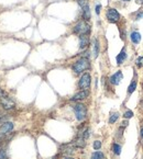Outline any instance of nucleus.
Wrapping results in <instances>:
<instances>
[{
	"mask_svg": "<svg viewBox=\"0 0 143 159\" xmlns=\"http://www.w3.org/2000/svg\"><path fill=\"white\" fill-rule=\"evenodd\" d=\"M89 67H90L89 59H88V58H85V57H82L80 59L77 60L72 68H73V71L78 75V74H82L83 71L89 69Z\"/></svg>",
	"mask_w": 143,
	"mask_h": 159,
	"instance_id": "obj_1",
	"label": "nucleus"
},
{
	"mask_svg": "<svg viewBox=\"0 0 143 159\" xmlns=\"http://www.w3.org/2000/svg\"><path fill=\"white\" fill-rule=\"evenodd\" d=\"M73 32L77 35H88L90 33V25L86 21H79L73 28Z\"/></svg>",
	"mask_w": 143,
	"mask_h": 159,
	"instance_id": "obj_2",
	"label": "nucleus"
},
{
	"mask_svg": "<svg viewBox=\"0 0 143 159\" xmlns=\"http://www.w3.org/2000/svg\"><path fill=\"white\" fill-rule=\"evenodd\" d=\"M74 112L77 120L83 121V120H85L86 115H87V109H86L85 105L82 104V103H77V104L74 105Z\"/></svg>",
	"mask_w": 143,
	"mask_h": 159,
	"instance_id": "obj_3",
	"label": "nucleus"
},
{
	"mask_svg": "<svg viewBox=\"0 0 143 159\" xmlns=\"http://www.w3.org/2000/svg\"><path fill=\"white\" fill-rule=\"evenodd\" d=\"M106 18L110 23H117L120 20V14L119 12L114 8H110L107 10L106 13Z\"/></svg>",
	"mask_w": 143,
	"mask_h": 159,
	"instance_id": "obj_4",
	"label": "nucleus"
},
{
	"mask_svg": "<svg viewBox=\"0 0 143 159\" xmlns=\"http://www.w3.org/2000/svg\"><path fill=\"white\" fill-rule=\"evenodd\" d=\"M90 82H91L90 75L88 73H86L80 77L79 82H78V87H79L82 90H87V89L90 87Z\"/></svg>",
	"mask_w": 143,
	"mask_h": 159,
	"instance_id": "obj_5",
	"label": "nucleus"
},
{
	"mask_svg": "<svg viewBox=\"0 0 143 159\" xmlns=\"http://www.w3.org/2000/svg\"><path fill=\"white\" fill-rule=\"evenodd\" d=\"M14 125L12 122H5L0 125V138L5 137L6 135H8L11 131L14 130Z\"/></svg>",
	"mask_w": 143,
	"mask_h": 159,
	"instance_id": "obj_6",
	"label": "nucleus"
},
{
	"mask_svg": "<svg viewBox=\"0 0 143 159\" xmlns=\"http://www.w3.org/2000/svg\"><path fill=\"white\" fill-rule=\"evenodd\" d=\"M0 105L2 107L3 110L9 111V110H12L14 107H16V103H14V102L12 101L10 98L3 96L2 98H0Z\"/></svg>",
	"mask_w": 143,
	"mask_h": 159,
	"instance_id": "obj_7",
	"label": "nucleus"
},
{
	"mask_svg": "<svg viewBox=\"0 0 143 159\" xmlns=\"http://www.w3.org/2000/svg\"><path fill=\"white\" fill-rule=\"evenodd\" d=\"M122 78H123V75H122L121 71H117L116 74H114V75L109 78V81H110V84L112 85H119L120 81L122 80Z\"/></svg>",
	"mask_w": 143,
	"mask_h": 159,
	"instance_id": "obj_8",
	"label": "nucleus"
},
{
	"mask_svg": "<svg viewBox=\"0 0 143 159\" xmlns=\"http://www.w3.org/2000/svg\"><path fill=\"white\" fill-rule=\"evenodd\" d=\"M88 96H89V92H88L87 90H82V91L77 92L76 94H74L73 98H72V100H73V101H80V100L86 99Z\"/></svg>",
	"mask_w": 143,
	"mask_h": 159,
	"instance_id": "obj_9",
	"label": "nucleus"
},
{
	"mask_svg": "<svg viewBox=\"0 0 143 159\" xmlns=\"http://www.w3.org/2000/svg\"><path fill=\"white\" fill-rule=\"evenodd\" d=\"M88 45H89V36H88V35H80L79 36V48L80 50H85Z\"/></svg>",
	"mask_w": 143,
	"mask_h": 159,
	"instance_id": "obj_10",
	"label": "nucleus"
},
{
	"mask_svg": "<svg viewBox=\"0 0 143 159\" xmlns=\"http://www.w3.org/2000/svg\"><path fill=\"white\" fill-rule=\"evenodd\" d=\"M86 139L85 138H83L82 136H78V137L73 142V146L77 147V148H84L86 146Z\"/></svg>",
	"mask_w": 143,
	"mask_h": 159,
	"instance_id": "obj_11",
	"label": "nucleus"
},
{
	"mask_svg": "<svg viewBox=\"0 0 143 159\" xmlns=\"http://www.w3.org/2000/svg\"><path fill=\"white\" fill-rule=\"evenodd\" d=\"M83 19H84V21H89L90 20V10L88 3L83 7Z\"/></svg>",
	"mask_w": 143,
	"mask_h": 159,
	"instance_id": "obj_12",
	"label": "nucleus"
},
{
	"mask_svg": "<svg viewBox=\"0 0 143 159\" xmlns=\"http://www.w3.org/2000/svg\"><path fill=\"white\" fill-rule=\"evenodd\" d=\"M98 54H99V42L98 40L95 39L93 42V56L95 58L98 57Z\"/></svg>",
	"mask_w": 143,
	"mask_h": 159,
	"instance_id": "obj_13",
	"label": "nucleus"
},
{
	"mask_svg": "<svg viewBox=\"0 0 143 159\" xmlns=\"http://www.w3.org/2000/svg\"><path fill=\"white\" fill-rule=\"evenodd\" d=\"M126 58H127V53H126V50L123 48V50L120 52V54L117 56V64H118V65H121L126 60Z\"/></svg>",
	"mask_w": 143,
	"mask_h": 159,
	"instance_id": "obj_14",
	"label": "nucleus"
},
{
	"mask_svg": "<svg viewBox=\"0 0 143 159\" xmlns=\"http://www.w3.org/2000/svg\"><path fill=\"white\" fill-rule=\"evenodd\" d=\"M130 39L134 44H139L141 42V34L139 32H132L130 35Z\"/></svg>",
	"mask_w": 143,
	"mask_h": 159,
	"instance_id": "obj_15",
	"label": "nucleus"
},
{
	"mask_svg": "<svg viewBox=\"0 0 143 159\" xmlns=\"http://www.w3.org/2000/svg\"><path fill=\"white\" fill-rule=\"evenodd\" d=\"M90 159H105V155H103L101 151H95V153L91 155Z\"/></svg>",
	"mask_w": 143,
	"mask_h": 159,
	"instance_id": "obj_16",
	"label": "nucleus"
},
{
	"mask_svg": "<svg viewBox=\"0 0 143 159\" xmlns=\"http://www.w3.org/2000/svg\"><path fill=\"white\" fill-rule=\"evenodd\" d=\"M118 119H119V113L118 112L112 113V114L110 115V117H109V123H110V124H114Z\"/></svg>",
	"mask_w": 143,
	"mask_h": 159,
	"instance_id": "obj_17",
	"label": "nucleus"
},
{
	"mask_svg": "<svg viewBox=\"0 0 143 159\" xmlns=\"http://www.w3.org/2000/svg\"><path fill=\"white\" fill-rule=\"evenodd\" d=\"M112 150H114V153L116 155H120L121 154V146H120L119 144L114 143V145H112Z\"/></svg>",
	"mask_w": 143,
	"mask_h": 159,
	"instance_id": "obj_18",
	"label": "nucleus"
},
{
	"mask_svg": "<svg viewBox=\"0 0 143 159\" xmlns=\"http://www.w3.org/2000/svg\"><path fill=\"white\" fill-rule=\"evenodd\" d=\"M135 89H137V81H134V80H133L132 82H131V84H130L129 88H128V93H129V94H131L133 91H134Z\"/></svg>",
	"mask_w": 143,
	"mask_h": 159,
	"instance_id": "obj_19",
	"label": "nucleus"
},
{
	"mask_svg": "<svg viewBox=\"0 0 143 159\" xmlns=\"http://www.w3.org/2000/svg\"><path fill=\"white\" fill-rule=\"evenodd\" d=\"M135 66L137 67H142L143 66V56H140V57H138L137 59H135Z\"/></svg>",
	"mask_w": 143,
	"mask_h": 159,
	"instance_id": "obj_20",
	"label": "nucleus"
},
{
	"mask_svg": "<svg viewBox=\"0 0 143 159\" xmlns=\"http://www.w3.org/2000/svg\"><path fill=\"white\" fill-rule=\"evenodd\" d=\"M93 147L95 150H98V149L101 148V142L100 141H95L93 144Z\"/></svg>",
	"mask_w": 143,
	"mask_h": 159,
	"instance_id": "obj_21",
	"label": "nucleus"
},
{
	"mask_svg": "<svg viewBox=\"0 0 143 159\" xmlns=\"http://www.w3.org/2000/svg\"><path fill=\"white\" fill-rule=\"evenodd\" d=\"M0 159H8L7 151H6L5 149H0Z\"/></svg>",
	"mask_w": 143,
	"mask_h": 159,
	"instance_id": "obj_22",
	"label": "nucleus"
},
{
	"mask_svg": "<svg viewBox=\"0 0 143 159\" xmlns=\"http://www.w3.org/2000/svg\"><path fill=\"white\" fill-rule=\"evenodd\" d=\"M132 116H133L132 111H127V112H125V114H123V117H125V119H131Z\"/></svg>",
	"mask_w": 143,
	"mask_h": 159,
	"instance_id": "obj_23",
	"label": "nucleus"
},
{
	"mask_svg": "<svg viewBox=\"0 0 143 159\" xmlns=\"http://www.w3.org/2000/svg\"><path fill=\"white\" fill-rule=\"evenodd\" d=\"M143 18V12H140L137 14V17H135V20H140V19Z\"/></svg>",
	"mask_w": 143,
	"mask_h": 159,
	"instance_id": "obj_24",
	"label": "nucleus"
},
{
	"mask_svg": "<svg viewBox=\"0 0 143 159\" xmlns=\"http://www.w3.org/2000/svg\"><path fill=\"white\" fill-rule=\"evenodd\" d=\"M100 9H101V6L100 5L96 6V13H97V14H99V13H100Z\"/></svg>",
	"mask_w": 143,
	"mask_h": 159,
	"instance_id": "obj_25",
	"label": "nucleus"
},
{
	"mask_svg": "<svg viewBox=\"0 0 143 159\" xmlns=\"http://www.w3.org/2000/svg\"><path fill=\"white\" fill-rule=\"evenodd\" d=\"M3 96H5V92H3L2 89H0V98H2Z\"/></svg>",
	"mask_w": 143,
	"mask_h": 159,
	"instance_id": "obj_26",
	"label": "nucleus"
},
{
	"mask_svg": "<svg viewBox=\"0 0 143 159\" xmlns=\"http://www.w3.org/2000/svg\"><path fill=\"white\" fill-rule=\"evenodd\" d=\"M137 1V3H139V5H142L143 3V0H135Z\"/></svg>",
	"mask_w": 143,
	"mask_h": 159,
	"instance_id": "obj_27",
	"label": "nucleus"
},
{
	"mask_svg": "<svg viewBox=\"0 0 143 159\" xmlns=\"http://www.w3.org/2000/svg\"><path fill=\"white\" fill-rule=\"evenodd\" d=\"M2 121H3V117H2V115H0V123L2 122Z\"/></svg>",
	"mask_w": 143,
	"mask_h": 159,
	"instance_id": "obj_28",
	"label": "nucleus"
},
{
	"mask_svg": "<svg viewBox=\"0 0 143 159\" xmlns=\"http://www.w3.org/2000/svg\"><path fill=\"white\" fill-rule=\"evenodd\" d=\"M141 137H143V127L141 128Z\"/></svg>",
	"mask_w": 143,
	"mask_h": 159,
	"instance_id": "obj_29",
	"label": "nucleus"
},
{
	"mask_svg": "<svg viewBox=\"0 0 143 159\" xmlns=\"http://www.w3.org/2000/svg\"><path fill=\"white\" fill-rule=\"evenodd\" d=\"M141 107L143 108V100H141Z\"/></svg>",
	"mask_w": 143,
	"mask_h": 159,
	"instance_id": "obj_30",
	"label": "nucleus"
},
{
	"mask_svg": "<svg viewBox=\"0 0 143 159\" xmlns=\"http://www.w3.org/2000/svg\"><path fill=\"white\" fill-rule=\"evenodd\" d=\"M65 159H73V158H71V157H66Z\"/></svg>",
	"mask_w": 143,
	"mask_h": 159,
	"instance_id": "obj_31",
	"label": "nucleus"
},
{
	"mask_svg": "<svg viewBox=\"0 0 143 159\" xmlns=\"http://www.w3.org/2000/svg\"><path fill=\"white\" fill-rule=\"evenodd\" d=\"M122 1H126V2H128V1H130V0H122Z\"/></svg>",
	"mask_w": 143,
	"mask_h": 159,
	"instance_id": "obj_32",
	"label": "nucleus"
},
{
	"mask_svg": "<svg viewBox=\"0 0 143 159\" xmlns=\"http://www.w3.org/2000/svg\"><path fill=\"white\" fill-rule=\"evenodd\" d=\"M142 88H143V85H142Z\"/></svg>",
	"mask_w": 143,
	"mask_h": 159,
	"instance_id": "obj_33",
	"label": "nucleus"
}]
</instances>
